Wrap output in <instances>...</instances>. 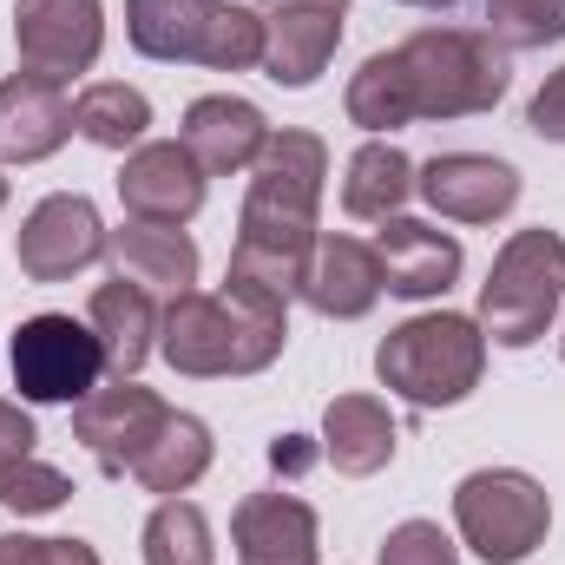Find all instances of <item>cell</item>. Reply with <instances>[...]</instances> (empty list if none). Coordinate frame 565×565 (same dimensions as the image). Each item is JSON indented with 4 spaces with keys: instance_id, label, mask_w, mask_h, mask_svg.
<instances>
[{
    "instance_id": "ac0fdd59",
    "label": "cell",
    "mask_w": 565,
    "mask_h": 565,
    "mask_svg": "<svg viewBox=\"0 0 565 565\" xmlns=\"http://www.w3.org/2000/svg\"><path fill=\"white\" fill-rule=\"evenodd\" d=\"M264 145H270V126H264V113H257L250 99L211 93V99H198V106L184 113V151H191L211 178L250 171V164L264 158Z\"/></svg>"
},
{
    "instance_id": "f1b7e54d",
    "label": "cell",
    "mask_w": 565,
    "mask_h": 565,
    "mask_svg": "<svg viewBox=\"0 0 565 565\" xmlns=\"http://www.w3.org/2000/svg\"><path fill=\"white\" fill-rule=\"evenodd\" d=\"M66 493H73V480L33 454L0 467V507H13V513H53V507H66Z\"/></svg>"
},
{
    "instance_id": "7402d4cb",
    "label": "cell",
    "mask_w": 565,
    "mask_h": 565,
    "mask_svg": "<svg viewBox=\"0 0 565 565\" xmlns=\"http://www.w3.org/2000/svg\"><path fill=\"white\" fill-rule=\"evenodd\" d=\"M224 0H126V33L145 60H198Z\"/></svg>"
},
{
    "instance_id": "5bb4252c",
    "label": "cell",
    "mask_w": 565,
    "mask_h": 565,
    "mask_svg": "<svg viewBox=\"0 0 565 565\" xmlns=\"http://www.w3.org/2000/svg\"><path fill=\"white\" fill-rule=\"evenodd\" d=\"M73 139V99L40 79V73H13L0 79V164H40Z\"/></svg>"
},
{
    "instance_id": "e0dca14e",
    "label": "cell",
    "mask_w": 565,
    "mask_h": 565,
    "mask_svg": "<svg viewBox=\"0 0 565 565\" xmlns=\"http://www.w3.org/2000/svg\"><path fill=\"white\" fill-rule=\"evenodd\" d=\"M302 296H309L316 316H335V322L369 316L375 296H382V257H375V244H362V237H316Z\"/></svg>"
},
{
    "instance_id": "8d00e7d4",
    "label": "cell",
    "mask_w": 565,
    "mask_h": 565,
    "mask_svg": "<svg viewBox=\"0 0 565 565\" xmlns=\"http://www.w3.org/2000/svg\"><path fill=\"white\" fill-rule=\"evenodd\" d=\"M0 204H7V178H0Z\"/></svg>"
},
{
    "instance_id": "2e32d148",
    "label": "cell",
    "mask_w": 565,
    "mask_h": 565,
    "mask_svg": "<svg viewBox=\"0 0 565 565\" xmlns=\"http://www.w3.org/2000/svg\"><path fill=\"white\" fill-rule=\"evenodd\" d=\"M237 565H316V513L296 493H244L231 513Z\"/></svg>"
},
{
    "instance_id": "6da1fadb",
    "label": "cell",
    "mask_w": 565,
    "mask_h": 565,
    "mask_svg": "<svg viewBox=\"0 0 565 565\" xmlns=\"http://www.w3.org/2000/svg\"><path fill=\"white\" fill-rule=\"evenodd\" d=\"M507 86H513V66L493 33L427 26L395 53L362 60V73L349 79V119L362 132H395L415 119H473V113H493Z\"/></svg>"
},
{
    "instance_id": "83f0119b",
    "label": "cell",
    "mask_w": 565,
    "mask_h": 565,
    "mask_svg": "<svg viewBox=\"0 0 565 565\" xmlns=\"http://www.w3.org/2000/svg\"><path fill=\"white\" fill-rule=\"evenodd\" d=\"M487 33L507 53L565 40V0H487Z\"/></svg>"
},
{
    "instance_id": "d590c367",
    "label": "cell",
    "mask_w": 565,
    "mask_h": 565,
    "mask_svg": "<svg viewBox=\"0 0 565 565\" xmlns=\"http://www.w3.org/2000/svg\"><path fill=\"white\" fill-rule=\"evenodd\" d=\"M402 7H454V0H402Z\"/></svg>"
},
{
    "instance_id": "4dcf8cb0",
    "label": "cell",
    "mask_w": 565,
    "mask_h": 565,
    "mask_svg": "<svg viewBox=\"0 0 565 565\" xmlns=\"http://www.w3.org/2000/svg\"><path fill=\"white\" fill-rule=\"evenodd\" d=\"M526 126L540 132V139H553V145H565V66L540 86V99H533V113H526Z\"/></svg>"
},
{
    "instance_id": "4fadbf2b",
    "label": "cell",
    "mask_w": 565,
    "mask_h": 565,
    "mask_svg": "<svg viewBox=\"0 0 565 565\" xmlns=\"http://www.w3.org/2000/svg\"><path fill=\"white\" fill-rule=\"evenodd\" d=\"M204 164L178 145H139L132 158H126V171H119V198H126V211L145 217V224H184V217H198V204H204Z\"/></svg>"
},
{
    "instance_id": "8992f818",
    "label": "cell",
    "mask_w": 565,
    "mask_h": 565,
    "mask_svg": "<svg viewBox=\"0 0 565 565\" xmlns=\"http://www.w3.org/2000/svg\"><path fill=\"white\" fill-rule=\"evenodd\" d=\"M454 526L487 565H520L553 526L546 487L513 467H480L454 487Z\"/></svg>"
},
{
    "instance_id": "9a60e30c",
    "label": "cell",
    "mask_w": 565,
    "mask_h": 565,
    "mask_svg": "<svg viewBox=\"0 0 565 565\" xmlns=\"http://www.w3.org/2000/svg\"><path fill=\"white\" fill-rule=\"evenodd\" d=\"M375 257H382V289H395L408 302L447 296L460 277V244L434 224H415V217H388L375 231Z\"/></svg>"
},
{
    "instance_id": "52a82bcc",
    "label": "cell",
    "mask_w": 565,
    "mask_h": 565,
    "mask_svg": "<svg viewBox=\"0 0 565 565\" xmlns=\"http://www.w3.org/2000/svg\"><path fill=\"white\" fill-rule=\"evenodd\" d=\"M13 388L26 402H86L106 375V349L93 335V322L73 316H33L13 329Z\"/></svg>"
},
{
    "instance_id": "1f68e13d",
    "label": "cell",
    "mask_w": 565,
    "mask_h": 565,
    "mask_svg": "<svg viewBox=\"0 0 565 565\" xmlns=\"http://www.w3.org/2000/svg\"><path fill=\"white\" fill-rule=\"evenodd\" d=\"M26 454H33V422L13 402H0V467L7 460H26Z\"/></svg>"
},
{
    "instance_id": "d6986e66",
    "label": "cell",
    "mask_w": 565,
    "mask_h": 565,
    "mask_svg": "<svg viewBox=\"0 0 565 565\" xmlns=\"http://www.w3.org/2000/svg\"><path fill=\"white\" fill-rule=\"evenodd\" d=\"M106 250H113L119 277L151 289V296H184L198 282V244L178 224H145V217H132V224H119L106 237Z\"/></svg>"
},
{
    "instance_id": "277c9868",
    "label": "cell",
    "mask_w": 565,
    "mask_h": 565,
    "mask_svg": "<svg viewBox=\"0 0 565 565\" xmlns=\"http://www.w3.org/2000/svg\"><path fill=\"white\" fill-rule=\"evenodd\" d=\"M487 369V335L473 316H415L402 329H388V342L375 349V375L382 388H395L415 408H454L480 388Z\"/></svg>"
},
{
    "instance_id": "d4e9b609",
    "label": "cell",
    "mask_w": 565,
    "mask_h": 565,
    "mask_svg": "<svg viewBox=\"0 0 565 565\" xmlns=\"http://www.w3.org/2000/svg\"><path fill=\"white\" fill-rule=\"evenodd\" d=\"M145 126H151V99H145L139 86H119V79L86 86V93H79V106H73V132H86V139L106 145V151L139 145Z\"/></svg>"
},
{
    "instance_id": "f546056e",
    "label": "cell",
    "mask_w": 565,
    "mask_h": 565,
    "mask_svg": "<svg viewBox=\"0 0 565 565\" xmlns=\"http://www.w3.org/2000/svg\"><path fill=\"white\" fill-rule=\"evenodd\" d=\"M382 565H460V559H454V540H447L440 526L408 520V526H395V533H388Z\"/></svg>"
},
{
    "instance_id": "484cf974",
    "label": "cell",
    "mask_w": 565,
    "mask_h": 565,
    "mask_svg": "<svg viewBox=\"0 0 565 565\" xmlns=\"http://www.w3.org/2000/svg\"><path fill=\"white\" fill-rule=\"evenodd\" d=\"M145 565H211V520L191 500H164L145 520Z\"/></svg>"
},
{
    "instance_id": "e575fe53",
    "label": "cell",
    "mask_w": 565,
    "mask_h": 565,
    "mask_svg": "<svg viewBox=\"0 0 565 565\" xmlns=\"http://www.w3.org/2000/svg\"><path fill=\"white\" fill-rule=\"evenodd\" d=\"M46 565H99L86 540H46Z\"/></svg>"
},
{
    "instance_id": "603a6c76",
    "label": "cell",
    "mask_w": 565,
    "mask_h": 565,
    "mask_svg": "<svg viewBox=\"0 0 565 565\" xmlns=\"http://www.w3.org/2000/svg\"><path fill=\"white\" fill-rule=\"evenodd\" d=\"M408 198H415V164H408L402 145L375 139V145H362V151L349 158V178H342V211H349V217L388 224Z\"/></svg>"
},
{
    "instance_id": "ba28073f",
    "label": "cell",
    "mask_w": 565,
    "mask_h": 565,
    "mask_svg": "<svg viewBox=\"0 0 565 565\" xmlns=\"http://www.w3.org/2000/svg\"><path fill=\"white\" fill-rule=\"evenodd\" d=\"M13 46H20V73L66 86L73 73H86L99 60L106 13H99V0H20L13 7Z\"/></svg>"
},
{
    "instance_id": "7a4b0ae2",
    "label": "cell",
    "mask_w": 565,
    "mask_h": 565,
    "mask_svg": "<svg viewBox=\"0 0 565 565\" xmlns=\"http://www.w3.org/2000/svg\"><path fill=\"white\" fill-rule=\"evenodd\" d=\"M250 198L237 217V250H231V282H250L264 296H302L309 257H316V204L329 178V145L316 132H270L264 158L250 164Z\"/></svg>"
},
{
    "instance_id": "8fae6325",
    "label": "cell",
    "mask_w": 565,
    "mask_h": 565,
    "mask_svg": "<svg viewBox=\"0 0 565 565\" xmlns=\"http://www.w3.org/2000/svg\"><path fill=\"white\" fill-rule=\"evenodd\" d=\"M415 191L454 224H493L520 204V171L487 151H440L415 171Z\"/></svg>"
},
{
    "instance_id": "5b68a950",
    "label": "cell",
    "mask_w": 565,
    "mask_h": 565,
    "mask_svg": "<svg viewBox=\"0 0 565 565\" xmlns=\"http://www.w3.org/2000/svg\"><path fill=\"white\" fill-rule=\"evenodd\" d=\"M565 296V237L559 231H513L493 257V277L480 282V335L500 349H526L546 335Z\"/></svg>"
},
{
    "instance_id": "44dd1931",
    "label": "cell",
    "mask_w": 565,
    "mask_h": 565,
    "mask_svg": "<svg viewBox=\"0 0 565 565\" xmlns=\"http://www.w3.org/2000/svg\"><path fill=\"white\" fill-rule=\"evenodd\" d=\"M86 322H93V335H99V349H106V369H113L119 382L158 349V302H151V289H139V282H126V277L93 289Z\"/></svg>"
},
{
    "instance_id": "ffe728a7",
    "label": "cell",
    "mask_w": 565,
    "mask_h": 565,
    "mask_svg": "<svg viewBox=\"0 0 565 565\" xmlns=\"http://www.w3.org/2000/svg\"><path fill=\"white\" fill-rule=\"evenodd\" d=\"M322 454L335 473L349 480H369L395 460V422L375 395H335L329 415H322Z\"/></svg>"
},
{
    "instance_id": "836d02e7",
    "label": "cell",
    "mask_w": 565,
    "mask_h": 565,
    "mask_svg": "<svg viewBox=\"0 0 565 565\" xmlns=\"http://www.w3.org/2000/svg\"><path fill=\"white\" fill-rule=\"evenodd\" d=\"M0 565H46V540L7 533V540H0Z\"/></svg>"
},
{
    "instance_id": "30bf717a",
    "label": "cell",
    "mask_w": 565,
    "mask_h": 565,
    "mask_svg": "<svg viewBox=\"0 0 565 565\" xmlns=\"http://www.w3.org/2000/svg\"><path fill=\"white\" fill-rule=\"evenodd\" d=\"M257 13H264V73L289 93L316 86V73L342 40L349 0H257Z\"/></svg>"
},
{
    "instance_id": "cb8c5ba5",
    "label": "cell",
    "mask_w": 565,
    "mask_h": 565,
    "mask_svg": "<svg viewBox=\"0 0 565 565\" xmlns=\"http://www.w3.org/2000/svg\"><path fill=\"white\" fill-rule=\"evenodd\" d=\"M204 467H211V427L198 415H164V427L151 434V447L132 467V480L145 493H184L204 480Z\"/></svg>"
},
{
    "instance_id": "d6a6232c",
    "label": "cell",
    "mask_w": 565,
    "mask_h": 565,
    "mask_svg": "<svg viewBox=\"0 0 565 565\" xmlns=\"http://www.w3.org/2000/svg\"><path fill=\"white\" fill-rule=\"evenodd\" d=\"M270 460H277V473H302V467L316 460V447H309L302 434H282L277 447H270Z\"/></svg>"
},
{
    "instance_id": "3957f363",
    "label": "cell",
    "mask_w": 565,
    "mask_h": 565,
    "mask_svg": "<svg viewBox=\"0 0 565 565\" xmlns=\"http://www.w3.org/2000/svg\"><path fill=\"white\" fill-rule=\"evenodd\" d=\"M289 302L250 289V282H231L217 296H171V309L158 316V349L178 375H257L282 355V335H289Z\"/></svg>"
},
{
    "instance_id": "7c38bea8",
    "label": "cell",
    "mask_w": 565,
    "mask_h": 565,
    "mask_svg": "<svg viewBox=\"0 0 565 565\" xmlns=\"http://www.w3.org/2000/svg\"><path fill=\"white\" fill-rule=\"evenodd\" d=\"M164 402L139 388V382H113V388H93L79 408H73V434L86 440V454L106 467V473H132L139 454L151 447V434L164 427Z\"/></svg>"
},
{
    "instance_id": "9c48e42d",
    "label": "cell",
    "mask_w": 565,
    "mask_h": 565,
    "mask_svg": "<svg viewBox=\"0 0 565 565\" xmlns=\"http://www.w3.org/2000/svg\"><path fill=\"white\" fill-rule=\"evenodd\" d=\"M106 237H113V231L99 224L93 198L60 191V198H40V204L26 211L13 257H20V270L33 282H66L73 270H86V264L106 257Z\"/></svg>"
},
{
    "instance_id": "4316f807",
    "label": "cell",
    "mask_w": 565,
    "mask_h": 565,
    "mask_svg": "<svg viewBox=\"0 0 565 565\" xmlns=\"http://www.w3.org/2000/svg\"><path fill=\"white\" fill-rule=\"evenodd\" d=\"M198 66H211V73L264 66V13H257V7H237V0H224V7H217V20H211V33H204Z\"/></svg>"
}]
</instances>
